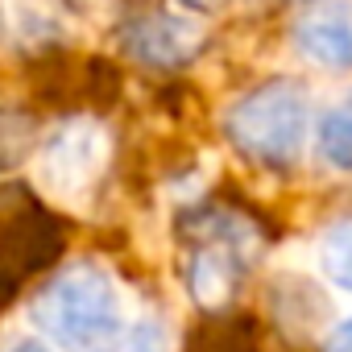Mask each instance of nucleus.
Returning <instances> with one entry per match:
<instances>
[{"mask_svg":"<svg viewBox=\"0 0 352 352\" xmlns=\"http://www.w3.org/2000/svg\"><path fill=\"white\" fill-rule=\"evenodd\" d=\"M34 323L58 352H112L129 327V302L108 265L79 261L38 294Z\"/></svg>","mask_w":352,"mask_h":352,"instance_id":"1","label":"nucleus"},{"mask_svg":"<svg viewBox=\"0 0 352 352\" xmlns=\"http://www.w3.org/2000/svg\"><path fill=\"white\" fill-rule=\"evenodd\" d=\"M307 129H311V108L302 83L294 79H270L249 96H241L236 108L228 112L232 141L261 166L298 162L307 145Z\"/></svg>","mask_w":352,"mask_h":352,"instance_id":"2","label":"nucleus"},{"mask_svg":"<svg viewBox=\"0 0 352 352\" xmlns=\"http://www.w3.org/2000/svg\"><path fill=\"white\" fill-rule=\"evenodd\" d=\"M108 157H112V137L100 120L91 116L63 120L38 149V183L50 199L75 204L100 183Z\"/></svg>","mask_w":352,"mask_h":352,"instance_id":"3","label":"nucleus"},{"mask_svg":"<svg viewBox=\"0 0 352 352\" xmlns=\"http://www.w3.org/2000/svg\"><path fill=\"white\" fill-rule=\"evenodd\" d=\"M249 257V236H236V224L228 220V232H204L191 261H187V286L204 307H220L228 302V294L241 282Z\"/></svg>","mask_w":352,"mask_h":352,"instance_id":"4","label":"nucleus"},{"mask_svg":"<svg viewBox=\"0 0 352 352\" xmlns=\"http://www.w3.org/2000/svg\"><path fill=\"white\" fill-rule=\"evenodd\" d=\"M124 42H129V50H133L141 63L174 67V63H187V58L204 46V25H199L191 13L157 9V13L137 17V21L129 25Z\"/></svg>","mask_w":352,"mask_h":352,"instance_id":"5","label":"nucleus"},{"mask_svg":"<svg viewBox=\"0 0 352 352\" xmlns=\"http://www.w3.org/2000/svg\"><path fill=\"white\" fill-rule=\"evenodd\" d=\"M298 50L319 67H352V9L319 5L294 30Z\"/></svg>","mask_w":352,"mask_h":352,"instance_id":"6","label":"nucleus"},{"mask_svg":"<svg viewBox=\"0 0 352 352\" xmlns=\"http://www.w3.org/2000/svg\"><path fill=\"white\" fill-rule=\"evenodd\" d=\"M0 21L17 42H50L63 34V17L54 9V0H0Z\"/></svg>","mask_w":352,"mask_h":352,"instance_id":"7","label":"nucleus"},{"mask_svg":"<svg viewBox=\"0 0 352 352\" xmlns=\"http://www.w3.org/2000/svg\"><path fill=\"white\" fill-rule=\"evenodd\" d=\"M315 141H319V157H323L331 170L352 174V91H348L336 108L323 112Z\"/></svg>","mask_w":352,"mask_h":352,"instance_id":"8","label":"nucleus"},{"mask_svg":"<svg viewBox=\"0 0 352 352\" xmlns=\"http://www.w3.org/2000/svg\"><path fill=\"white\" fill-rule=\"evenodd\" d=\"M315 265H319V274H323L336 290L352 294V220L331 224V228L319 236V245H315Z\"/></svg>","mask_w":352,"mask_h":352,"instance_id":"9","label":"nucleus"},{"mask_svg":"<svg viewBox=\"0 0 352 352\" xmlns=\"http://www.w3.org/2000/svg\"><path fill=\"white\" fill-rule=\"evenodd\" d=\"M112 352H170V336L157 319H137V323L129 319V327Z\"/></svg>","mask_w":352,"mask_h":352,"instance_id":"10","label":"nucleus"},{"mask_svg":"<svg viewBox=\"0 0 352 352\" xmlns=\"http://www.w3.org/2000/svg\"><path fill=\"white\" fill-rule=\"evenodd\" d=\"M0 352H54V348L46 340H38V336H9L0 344Z\"/></svg>","mask_w":352,"mask_h":352,"instance_id":"11","label":"nucleus"},{"mask_svg":"<svg viewBox=\"0 0 352 352\" xmlns=\"http://www.w3.org/2000/svg\"><path fill=\"white\" fill-rule=\"evenodd\" d=\"M327 352H352V315L331 331V340H327Z\"/></svg>","mask_w":352,"mask_h":352,"instance_id":"12","label":"nucleus"},{"mask_svg":"<svg viewBox=\"0 0 352 352\" xmlns=\"http://www.w3.org/2000/svg\"><path fill=\"white\" fill-rule=\"evenodd\" d=\"M191 5H204V9H216V5H220V0H191Z\"/></svg>","mask_w":352,"mask_h":352,"instance_id":"13","label":"nucleus"}]
</instances>
